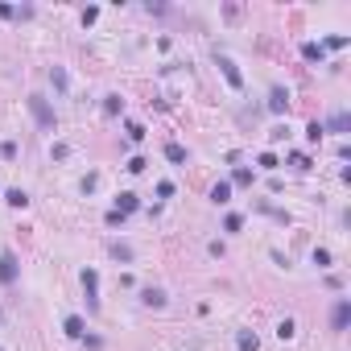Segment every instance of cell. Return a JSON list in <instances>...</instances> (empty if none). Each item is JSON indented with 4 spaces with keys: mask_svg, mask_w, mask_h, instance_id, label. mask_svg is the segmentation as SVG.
<instances>
[{
    "mask_svg": "<svg viewBox=\"0 0 351 351\" xmlns=\"http://www.w3.org/2000/svg\"><path fill=\"white\" fill-rule=\"evenodd\" d=\"M29 108H33V116H38V124L45 128V132H54V112H50V103H45L42 95H29Z\"/></svg>",
    "mask_w": 351,
    "mask_h": 351,
    "instance_id": "obj_1",
    "label": "cell"
},
{
    "mask_svg": "<svg viewBox=\"0 0 351 351\" xmlns=\"http://www.w3.org/2000/svg\"><path fill=\"white\" fill-rule=\"evenodd\" d=\"M0 281H4V285L17 281V256L13 252H0Z\"/></svg>",
    "mask_w": 351,
    "mask_h": 351,
    "instance_id": "obj_2",
    "label": "cell"
},
{
    "mask_svg": "<svg viewBox=\"0 0 351 351\" xmlns=\"http://www.w3.org/2000/svg\"><path fill=\"white\" fill-rule=\"evenodd\" d=\"M95 285H99V277H95V268H83V289H87V306H91V310H99V298H95Z\"/></svg>",
    "mask_w": 351,
    "mask_h": 351,
    "instance_id": "obj_3",
    "label": "cell"
},
{
    "mask_svg": "<svg viewBox=\"0 0 351 351\" xmlns=\"http://www.w3.org/2000/svg\"><path fill=\"white\" fill-rule=\"evenodd\" d=\"M219 66H223V75H227L231 87H244V79H240V70H236V62H231V58H219Z\"/></svg>",
    "mask_w": 351,
    "mask_h": 351,
    "instance_id": "obj_4",
    "label": "cell"
},
{
    "mask_svg": "<svg viewBox=\"0 0 351 351\" xmlns=\"http://www.w3.org/2000/svg\"><path fill=\"white\" fill-rule=\"evenodd\" d=\"M112 211H120V215H128V211H136V194H132V190H124L120 198H116V207H112Z\"/></svg>",
    "mask_w": 351,
    "mask_h": 351,
    "instance_id": "obj_5",
    "label": "cell"
},
{
    "mask_svg": "<svg viewBox=\"0 0 351 351\" xmlns=\"http://www.w3.org/2000/svg\"><path fill=\"white\" fill-rule=\"evenodd\" d=\"M62 326H66V335H70V339H83V318H79V314H70Z\"/></svg>",
    "mask_w": 351,
    "mask_h": 351,
    "instance_id": "obj_6",
    "label": "cell"
},
{
    "mask_svg": "<svg viewBox=\"0 0 351 351\" xmlns=\"http://www.w3.org/2000/svg\"><path fill=\"white\" fill-rule=\"evenodd\" d=\"M285 103H289V95H285L281 87H273V95H268V108H273V112H285Z\"/></svg>",
    "mask_w": 351,
    "mask_h": 351,
    "instance_id": "obj_7",
    "label": "cell"
},
{
    "mask_svg": "<svg viewBox=\"0 0 351 351\" xmlns=\"http://www.w3.org/2000/svg\"><path fill=\"white\" fill-rule=\"evenodd\" d=\"M347 318H351V306H347V302H339V306H335V326H339V331L347 326Z\"/></svg>",
    "mask_w": 351,
    "mask_h": 351,
    "instance_id": "obj_8",
    "label": "cell"
},
{
    "mask_svg": "<svg viewBox=\"0 0 351 351\" xmlns=\"http://www.w3.org/2000/svg\"><path fill=\"white\" fill-rule=\"evenodd\" d=\"M302 54H306L310 62H322V45L318 42H306V45H302Z\"/></svg>",
    "mask_w": 351,
    "mask_h": 351,
    "instance_id": "obj_9",
    "label": "cell"
},
{
    "mask_svg": "<svg viewBox=\"0 0 351 351\" xmlns=\"http://www.w3.org/2000/svg\"><path fill=\"white\" fill-rule=\"evenodd\" d=\"M211 198H215V203H227V198H231V186H227V182H215V190H211Z\"/></svg>",
    "mask_w": 351,
    "mask_h": 351,
    "instance_id": "obj_10",
    "label": "cell"
},
{
    "mask_svg": "<svg viewBox=\"0 0 351 351\" xmlns=\"http://www.w3.org/2000/svg\"><path fill=\"white\" fill-rule=\"evenodd\" d=\"M322 132H326V124H318V120H314V124L306 128V140H310V145H318V140H322Z\"/></svg>",
    "mask_w": 351,
    "mask_h": 351,
    "instance_id": "obj_11",
    "label": "cell"
},
{
    "mask_svg": "<svg viewBox=\"0 0 351 351\" xmlns=\"http://www.w3.org/2000/svg\"><path fill=\"white\" fill-rule=\"evenodd\" d=\"M145 306H166V294L161 289H145Z\"/></svg>",
    "mask_w": 351,
    "mask_h": 351,
    "instance_id": "obj_12",
    "label": "cell"
},
{
    "mask_svg": "<svg viewBox=\"0 0 351 351\" xmlns=\"http://www.w3.org/2000/svg\"><path fill=\"white\" fill-rule=\"evenodd\" d=\"M120 108H124V99H120V95H108V103H103V112H108V116H116Z\"/></svg>",
    "mask_w": 351,
    "mask_h": 351,
    "instance_id": "obj_13",
    "label": "cell"
},
{
    "mask_svg": "<svg viewBox=\"0 0 351 351\" xmlns=\"http://www.w3.org/2000/svg\"><path fill=\"white\" fill-rule=\"evenodd\" d=\"M256 347H261V343H256V335L244 331V335H240V351H256Z\"/></svg>",
    "mask_w": 351,
    "mask_h": 351,
    "instance_id": "obj_14",
    "label": "cell"
},
{
    "mask_svg": "<svg viewBox=\"0 0 351 351\" xmlns=\"http://www.w3.org/2000/svg\"><path fill=\"white\" fill-rule=\"evenodd\" d=\"M166 157L170 161H186V149L182 145H166Z\"/></svg>",
    "mask_w": 351,
    "mask_h": 351,
    "instance_id": "obj_15",
    "label": "cell"
},
{
    "mask_svg": "<svg viewBox=\"0 0 351 351\" xmlns=\"http://www.w3.org/2000/svg\"><path fill=\"white\" fill-rule=\"evenodd\" d=\"M4 198H8V203H13V207H25V203H29V198H25V190H8Z\"/></svg>",
    "mask_w": 351,
    "mask_h": 351,
    "instance_id": "obj_16",
    "label": "cell"
},
{
    "mask_svg": "<svg viewBox=\"0 0 351 351\" xmlns=\"http://www.w3.org/2000/svg\"><path fill=\"white\" fill-rule=\"evenodd\" d=\"M314 264L326 268V264H331V252H326V248H314Z\"/></svg>",
    "mask_w": 351,
    "mask_h": 351,
    "instance_id": "obj_17",
    "label": "cell"
},
{
    "mask_svg": "<svg viewBox=\"0 0 351 351\" xmlns=\"http://www.w3.org/2000/svg\"><path fill=\"white\" fill-rule=\"evenodd\" d=\"M112 256H116V261H128V256H132V248H128V244H116Z\"/></svg>",
    "mask_w": 351,
    "mask_h": 351,
    "instance_id": "obj_18",
    "label": "cell"
},
{
    "mask_svg": "<svg viewBox=\"0 0 351 351\" xmlns=\"http://www.w3.org/2000/svg\"><path fill=\"white\" fill-rule=\"evenodd\" d=\"M277 335H281V339H294V322H289V318H285V322H281V326H277Z\"/></svg>",
    "mask_w": 351,
    "mask_h": 351,
    "instance_id": "obj_19",
    "label": "cell"
},
{
    "mask_svg": "<svg viewBox=\"0 0 351 351\" xmlns=\"http://www.w3.org/2000/svg\"><path fill=\"white\" fill-rule=\"evenodd\" d=\"M50 79H54V87H66V70H58V66H54V70H50Z\"/></svg>",
    "mask_w": 351,
    "mask_h": 351,
    "instance_id": "obj_20",
    "label": "cell"
}]
</instances>
